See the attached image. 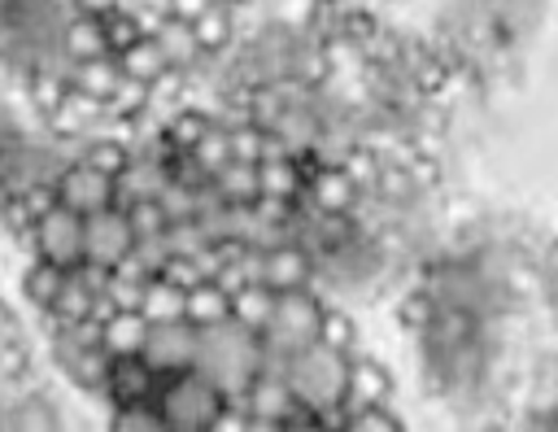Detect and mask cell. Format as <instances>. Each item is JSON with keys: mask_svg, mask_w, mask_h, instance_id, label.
<instances>
[{"mask_svg": "<svg viewBox=\"0 0 558 432\" xmlns=\"http://www.w3.org/2000/svg\"><path fill=\"white\" fill-rule=\"evenodd\" d=\"M196 371H205L231 401H244L248 384L262 371V336L235 319L209 323L201 327V345H196Z\"/></svg>", "mask_w": 558, "mask_h": 432, "instance_id": "cell-1", "label": "cell"}, {"mask_svg": "<svg viewBox=\"0 0 558 432\" xmlns=\"http://www.w3.org/2000/svg\"><path fill=\"white\" fill-rule=\"evenodd\" d=\"M227 401H231V397H227L205 371H196V367L170 371V375H161V384H157L161 419H166V428H174V432H214V423H218V415L227 410Z\"/></svg>", "mask_w": 558, "mask_h": 432, "instance_id": "cell-2", "label": "cell"}, {"mask_svg": "<svg viewBox=\"0 0 558 432\" xmlns=\"http://www.w3.org/2000/svg\"><path fill=\"white\" fill-rule=\"evenodd\" d=\"M349 353L314 340L301 353H292L288 362V384L292 393L314 406V410H344V393H349Z\"/></svg>", "mask_w": 558, "mask_h": 432, "instance_id": "cell-3", "label": "cell"}, {"mask_svg": "<svg viewBox=\"0 0 558 432\" xmlns=\"http://www.w3.org/2000/svg\"><path fill=\"white\" fill-rule=\"evenodd\" d=\"M323 314H327V305H323V297H318L310 284L279 292L270 323L257 332V336H262V353H270V358H292V353H301L305 345L318 340Z\"/></svg>", "mask_w": 558, "mask_h": 432, "instance_id": "cell-4", "label": "cell"}, {"mask_svg": "<svg viewBox=\"0 0 558 432\" xmlns=\"http://www.w3.org/2000/svg\"><path fill=\"white\" fill-rule=\"evenodd\" d=\"M140 236L126 218V209L109 205V209H96L83 218V262H96V266H118L126 253H135Z\"/></svg>", "mask_w": 558, "mask_h": 432, "instance_id": "cell-5", "label": "cell"}, {"mask_svg": "<svg viewBox=\"0 0 558 432\" xmlns=\"http://www.w3.org/2000/svg\"><path fill=\"white\" fill-rule=\"evenodd\" d=\"M35 257L74 271L83 262V214L57 201L44 218H35Z\"/></svg>", "mask_w": 558, "mask_h": 432, "instance_id": "cell-6", "label": "cell"}, {"mask_svg": "<svg viewBox=\"0 0 558 432\" xmlns=\"http://www.w3.org/2000/svg\"><path fill=\"white\" fill-rule=\"evenodd\" d=\"M57 196H61V205H70V209H78V214L87 218V214L113 205V196H118V179L105 175V170H96L92 161L74 157V161H65L61 175H57Z\"/></svg>", "mask_w": 558, "mask_h": 432, "instance_id": "cell-7", "label": "cell"}, {"mask_svg": "<svg viewBox=\"0 0 558 432\" xmlns=\"http://www.w3.org/2000/svg\"><path fill=\"white\" fill-rule=\"evenodd\" d=\"M196 345H201V327L187 319H170V323H153L148 340H144V358L170 375V371H187L196 367Z\"/></svg>", "mask_w": 558, "mask_h": 432, "instance_id": "cell-8", "label": "cell"}, {"mask_svg": "<svg viewBox=\"0 0 558 432\" xmlns=\"http://www.w3.org/2000/svg\"><path fill=\"white\" fill-rule=\"evenodd\" d=\"M296 393L288 384L283 371H257V380L244 393V410H248V428H283V419L296 410Z\"/></svg>", "mask_w": 558, "mask_h": 432, "instance_id": "cell-9", "label": "cell"}, {"mask_svg": "<svg viewBox=\"0 0 558 432\" xmlns=\"http://www.w3.org/2000/svg\"><path fill=\"white\" fill-rule=\"evenodd\" d=\"M57 362H61V371L78 384V388H87V393H105V380H109V353H105V345H83V340H74L65 327H57Z\"/></svg>", "mask_w": 558, "mask_h": 432, "instance_id": "cell-10", "label": "cell"}, {"mask_svg": "<svg viewBox=\"0 0 558 432\" xmlns=\"http://www.w3.org/2000/svg\"><path fill=\"white\" fill-rule=\"evenodd\" d=\"M314 275H318V257L301 240H288V244H275L262 253V284H270L275 292L305 288V284H314Z\"/></svg>", "mask_w": 558, "mask_h": 432, "instance_id": "cell-11", "label": "cell"}, {"mask_svg": "<svg viewBox=\"0 0 558 432\" xmlns=\"http://www.w3.org/2000/svg\"><path fill=\"white\" fill-rule=\"evenodd\" d=\"M157 384H161V371H157L144 353H126V358H113V362H109L105 397H109L113 406L148 401V397H157Z\"/></svg>", "mask_w": 558, "mask_h": 432, "instance_id": "cell-12", "label": "cell"}, {"mask_svg": "<svg viewBox=\"0 0 558 432\" xmlns=\"http://www.w3.org/2000/svg\"><path fill=\"white\" fill-rule=\"evenodd\" d=\"M357 196H362V188H357V179L344 166H318L310 175L305 192H301V201L323 209V214H353Z\"/></svg>", "mask_w": 558, "mask_h": 432, "instance_id": "cell-13", "label": "cell"}, {"mask_svg": "<svg viewBox=\"0 0 558 432\" xmlns=\"http://www.w3.org/2000/svg\"><path fill=\"white\" fill-rule=\"evenodd\" d=\"M105 118H109L105 100H96V96H87V92L70 87V92H65V100H61L44 122H48V131H52V135L70 140V135H83L87 127H96V122H105Z\"/></svg>", "mask_w": 558, "mask_h": 432, "instance_id": "cell-14", "label": "cell"}, {"mask_svg": "<svg viewBox=\"0 0 558 432\" xmlns=\"http://www.w3.org/2000/svg\"><path fill=\"white\" fill-rule=\"evenodd\" d=\"M392 397V375L375 358H353L349 362V393H344V415L362 406H379Z\"/></svg>", "mask_w": 558, "mask_h": 432, "instance_id": "cell-15", "label": "cell"}, {"mask_svg": "<svg viewBox=\"0 0 558 432\" xmlns=\"http://www.w3.org/2000/svg\"><path fill=\"white\" fill-rule=\"evenodd\" d=\"M61 52H65L70 61H87V57L113 52V48H109V35H105V17L74 13V17L61 26Z\"/></svg>", "mask_w": 558, "mask_h": 432, "instance_id": "cell-16", "label": "cell"}, {"mask_svg": "<svg viewBox=\"0 0 558 432\" xmlns=\"http://www.w3.org/2000/svg\"><path fill=\"white\" fill-rule=\"evenodd\" d=\"M118 83H122L118 52H100V57H87V61H74L70 65V87H78V92H87L96 100H109Z\"/></svg>", "mask_w": 558, "mask_h": 432, "instance_id": "cell-17", "label": "cell"}, {"mask_svg": "<svg viewBox=\"0 0 558 432\" xmlns=\"http://www.w3.org/2000/svg\"><path fill=\"white\" fill-rule=\"evenodd\" d=\"M148 327H153V323L144 319V310H118V314L105 323V332H100V345H105V353H109V358L144 353Z\"/></svg>", "mask_w": 558, "mask_h": 432, "instance_id": "cell-18", "label": "cell"}, {"mask_svg": "<svg viewBox=\"0 0 558 432\" xmlns=\"http://www.w3.org/2000/svg\"><path fill=\"white\" fill-rule=\"evenodd\" d=\"M153 39L161 44L166 61L179 65V70H192V65H201V57H209V52L201 48L192 22H179V17H161V26L153 31Z\"/></svg>", "mask_w": 558, "mask_h": 432, "instance_id": "cell-19", "label": "cell"}, {"mask_svg": "<svg viewBox=\"0 0 558 432\" xmlns=\"http://www.w3.org/2000/svg\"><path fill=\"white\" fill-rule=\"evenodd\" d=\"M65 279H70L65 266H57V262H48V257H31V266H26V275H22V297H26L35 310H48V305L57 301V292L65 288Z\"/></svg>", "mask_w": 558, "mask_h": 432, "instance_id": "cell-20", "label": "cell"}, {"mask_svg": "<svg viewBox=\"0 0 558 432\" xmlns=\"http://www.w3.org/2000/svg\"><path fill=\"white\" fill-rule=\"evenodd\" d=\"M275 297L279 292L270 284L253 279V284H244V288L231 292V319L244 323V327H253V332H262L270 323V314H275Z\"/></svg>", "mask_w": 558, "mask_h": 432, "instance_id": "cell-21", "label": "cell"}, {"mask_svg": "<svg viewBox=\"0 0 558 432\" xmlns=\"http://www.w3.org/2000/svg\"><path fill=\"white\" fill-rule=\"evenodd\" d=\"M214 188L222 192L227 205H253L262 196V175H257V161H227L218 175H214Z\"/></svg>", "mask_w": 558, "mask_h": 432, "instance_id": "cell-22", "label": "cell"}, {"mask_svg": "<svg viewBox=\"0 0 558 432\" xmlns=\"http://www.w3.org/2000/svg\"><path fill=\"white\" fill-rule=\"evenodd\" d=\"M222 319H231V292L218 279H201L196 288H187V323L209 327Z\"/></svg>", "mask_w": 558, "mask_h": 432, "instance_id": "cell-23", "label": "cell"}, {"mask_svg": "<svg viewBox=\"0 0 558 432\" xmlns=\"http://www.w3.org/2000/svg\"><path fill=\"white\" fill-rule=\"evenodd\" d=\"M92 301H96V288L78 275V271H70V279H65V288L57 292V301L48 305V314L61 323V327H70V323H83V319H92Z\"/></svg>", "mask_w": 558, "mask_h": 432, "instance_id": "cell-24", "label": "cell"}, {"mask_svg": "<svg viewBox=\"0 0 558 432\" xmlns=\"http://www.w3.org/2000/svg\"><path fill=\"white\" fill-rule=\"evenodd\" d=\"M144 319L148 323H170V319H187V292L183 288H174L170 279H161V275H153L148 279V288H144Z\"/></svg>", "mask_w": 558, "mask_h": 432, "instance_id": "cell-25", "label": "cell"}, {"mask_svg": "<svg viewBox=\"0 0 558 432\" xmlns=\"http://www.w3.org/2000/svg\"><path fill=\"white\" fill-rule=\"evenodd\" d=\"M209 127H214V118H209L205 109H179V113H170V118H166L161 140H166L174 153H192Z\"/></svg>", "mask_w": 558, "mask_h": 432, "instance_id": "cell-26", "label": "cell"}, {"mask_svg": "<svg viewBox=\"0 0 558 432\" xmlns=\"http://www.w3.org/2000/svg\"><path fill=\"white\" fill-rule=\"evenodd\" d=\"M118 61H122V74H131V79H144V83H153L170 61H166V52H161V44L153 39V35H144V39H135L131 48H122L118 52Z\"/></svg>", "mask_w": 558, "mask_h": 432, "instance_id": "cell-27", "label": "cell"}, {"mask_svg": "<svg viewBox=\"0 0 558 432\" xmlns=\"http://www.w3.org/2000/svg\"><path fill=\"white\" fill-rule=\"evenodd\" d=\"M192 31H196V39H201V48L214 57V52H222L231 39H235V17H231V4H214V9H205L196 22H192Z\"/></svg>", "mask_w": 558, "mask_h": 432, "instance_id": "cell-28", "label": "cell"}, {"mask_svg": "<svg viewBox=\"0 0 558 432\" xmlns=\"http://www.w3.org/2000/svg\"><path fill=\"white\" fill-rule=\"evenodd\" d=\"M148 105H153V83L131 79V74H122V83H118V87H113V96L105 100L109 118H140Z\"/></svg>", "mask_w": 558, "mask_h": 432, "instance_id": "cell-29", "label": "cell"}, {"mask_svg": "<svg viewBox=\"0 0 558 432\" xmlns=\"http://www.w3.org/2000/svg\"><path fill=\"white\" fill-rule=\"evenodd\" d=\"M192 157H196V166H201V170L214 179V175H218V170L231 161V127L214 118V127L201 135V144L192 148Z\"/></svg>", "mask_w": 558, "mask_h": 432, "instance_id": "cell-30", "label": "cell"}, {"mask_svg": "<svg viewBox=\"0 0 558 432\" xmlns=\"http://www.w3.org/2000/svg\"><path fill=\"white\" fill-rule=\"evenodd\" d=\"M109 428H118V432H161V428H166V419H161L157 397H148V401H126V406H113Z\"/></svg>", "mask_w": 558, "mask_h": 432, "instance_id": "cell-31", "label": "cell"}, {"mask_svg": "<svg viewBox=\"0 0 558 432\" xmlns=\"http://www.w3.org/2000/svg\"><path fill=\"white\" fill-rule=\"evenodd\" d=\"M83 161H92L96 170H105V175H122L126 170V161H131V144L126 140H118V135H100V140H92L83 153H78Z\"/></svg>", "mask_w": 558, "mask_h": 432, "instance_id": "cell-32", "label": "cell"}, {"mask_svg": "<svg viewBox=\"0 0 558 432\" xmlns=\"http://www.w3.org/2000/svg\"><path fill=\"white\" fill-rule=\"evenodd\" d=\"M270 148V127L262 122H235L231 127V157L235 161H262Z\"/></svg>", "mask_w": 558, "mask_h": 432, "instance_id": "cell-33", "label": "cell"}, {"mask_svg": "<svg viewBox=\"0 0 558 432\" xmlns=\"http://www.w3.org/2000/svg\"><path fill=\"white\" fill-rule=\"evenodd\" d=\"M126 218H131V227H135L140 240H157V236L170 227V214H166V205H161L157 196H140V201H131Z\"/></svg>", "mask_w": 558, "mask_h": 432, "instance_id": "cell-34", "label": "cell"}, {"mask_svg": "<svg viewBox=\"0 0 558 432\" xmlns=\"http://www.w3.org/2000/svg\"><path fill=\"white\" fill-rule=\"evenodd\" d=\"M344 428H349V432H401V415H392L388 401H379V406L349 410V415H344Z\"/></svg>", "mask_w": 558, "mask_h": 432, "instance_id": "cell-35", "label": "cell"}, {"mask_svg": "<svg viewBox=\"0 0 558 432\" xmlns=\"http://www.w3.org/2000/svg\"><path fill=\"white\" fill-rule=\"evenodd\" d=\"M105 35H109V48L113 52H122V48H131L135 39H144V26H140V17H135V9H113L109 17H105Z\"/></svg>", "mask_w": 558, "mask_h": 432, "instance_id": "cell-36", "label": "cell"}, {"mask_svg": "<svg viewBox=\"0 0 558 432\" xmlns=\"http://www.w3.org/2000/svg\"><path fill=\"white\" fill-rule=\"evenodd\" d=\"M353 336H357V327H353V319H349L344 310H331V305H327V314H323V332H318V340L353 358Z\"/></svg>", "mask_w": 558, "mask_h": 432, "instance_id": "cell-37", "label": "cell"}, {"mask_svg": "<svg viewBox=\"0 0 558 432\" xmlns=\"http://www.w3.org/2000/svg\"><path fill=\"white\" fill-rule=\"evenodd\" d=\"M144 288L148 284H135V279H118V275H109V297H113V305L118 310H140L144 305Z\"/></svg>", "mask_w": 558, "mask_h": 432, "instance_id": "cell-38", "label": "cell"}, {"mask_svg": "<svg viewBox=\"0 0 558 432\" xmlns=\"http://www.w3.org/2000/svg\"><path fill=\"white\" fill-rule=\"evenodd\" d=\"M183 79H187V70H179V65H166V70L153 79V105H161V100H174V96L183 92Z\"/></svg>", "mask_w": 558, "mask_h": 432, "instance_id": "cell-39", "label": "cell"}, {"mask_svg": "<svg viewBox=\"0 0 558 432\" xmlns=\"http://www.w3.org/2000/svg\"><path fill=\"white\" fill-rule=\"evenodd\" d=\"M218 0H170V17H179V22H196L205 9H214Z\"/></svg>", "mask_w": 558, "mask_h": 432, "instance_id": "cell-40", "label": "cell"}, {"mask_svg": "<svg viewBox=\"0 0 558 432\" xmlns=\"http://www.w3.org/2000/svg\"><path fill=\"white\" fill-rule=\"evenodd\" d=\"M74 13H92V17H109L113 9H122V0H70Z\"/></svg>", "mask_w": 558, "mask_h": 432, "instance_id": "cell-41", "label": "cell"}, {"mask_svg": "<svg viewBox=\"0 0 558 432\" xmlns=\"http://www.w3.org/2000/svg\"><path fill=\"white\" fill-rule=\"evenodd\" d=\"M218 4H231V9H240V4H248V0H218Z\"/></svg>", "mask_w": 558, "mask_h": 432, "instance_id": "cell-42", "label": "cell"}]
</instances>
